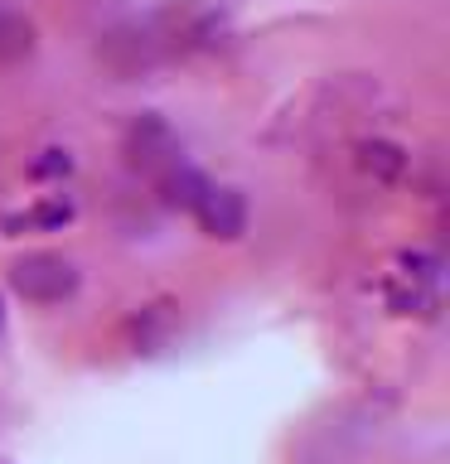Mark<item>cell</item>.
<instances>
[{
    "mask_svg": "<svg viewBox=\"0 0 450 464\" xmlns=\"http://www.w3.org/2000/svg\"><path fill=\"white\" fill-rule=\"evenodd\" d=\"M0 329H5V304H0Z\"/></svg>",
    "mask_w": 450,
    "mask_h": 464,
    "instance_id": "4",
    "label": "cell"
},
{
    "mask_svg": "<svg viewBox=\"0 0 450 464\" xmlns=\"http://www.w3.org/2000/svg\"><path fill=\"white\" fill-rule=\"evenodd\" d=\"M435 290H441V271H435V261L431 256H402V266L392 271V281H387V295L397 310L406 314H426L431 304H435Z\"/></svg>",
    "mask_w": 450,
    "mask_h": 464,
    "instance_id": "1",
    "label": "cell"
},
{
    "mask_svg": "<svg viewBox=\"0 0 450 464\" xmlns=\"http://www.w3.org/2000/svg\"><path fill=\"white\" fill-rule=\"evenodd\" d=\"M15 290L29 300H64L73 290V266L64 256H24L15 266Z\"/></svg>",
    "mask_w": 450,
    "mask_h": 464,
    "instance_id": "2",
    "label": "cell"
},
{
    "mask_svg": "<svg viewBox=\"0 0 450 464\" xmlns=\"http://www.w3.org/2000/svg\"><path fill=\"white\" fill-rule=\"evenodd\" d=\"M189 208L199 213V223L213 232V237H238L242 232V198L232 188H209V184H194V194L184 198Z\"/></svg>",
    "mask_w": 450,
    "mask_h": 464,
    "instance_id": "3",
    "label": "cell"
}]
</instances>
